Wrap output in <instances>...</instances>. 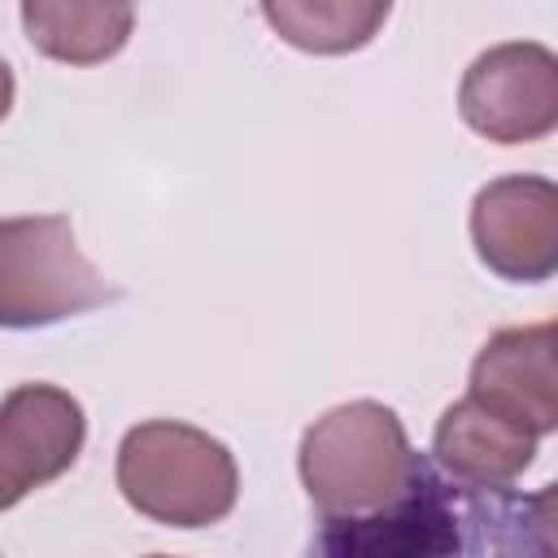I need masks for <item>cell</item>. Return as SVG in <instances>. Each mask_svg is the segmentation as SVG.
Here are the masks:
<instances>
[{
	"instance_id": "obj_9",
	"label": "cell",
	"mask_w": 558,
	"mask_h": 558,
	"mask_svg": "<svg viewBox=\"0 0 558 558\" xmlns=\"http://www.w3.org/2000/svg\"><path fill=\"white\" fill-rule=\"evenodd\" d=\"M31 48L61 65H105L135 31V0H22Z\"/></svg>"
},
{
	"instance_id": "obj_12",
	"label": "cell",
	"mask_w": 558,
	"mask_h": 558,
	"mask_svg": "<svg viewBox=\"0 0 558 558\" xmlns=\"http://www.w3.org/2000/svg\"><path fill=\"white\" fill-rule=\"evenodd\" d=\"M0 510H4V501H0Z\"/></svg>"
},
{
	"instance_id": "obj_7",
	"label": "cell",
	"mask_w": 558,
	"mask_h": 558,
	"mask_svg": "<svg viewBox=\"0 0 558 558\" xmlns=\"http://www.w3.org/2000/svg\"><path fill=\"white\" fill-rule=\"evenodd\" d=\"M558 331L554 323L501 327L484 340L471 362L466 397L488 405L493 414L527 427L532 436H549L558 427V366H554Z\"/></svg>"
},
{
	"instance_id": "obj_5",
	"label": "cell",
	"mask_w": 558,
	"mask_h": 558,
	"mask_svg": "<svg viewBox=\"0 0 558 558\" xmlns=\"http://www.w3.org/2000/svg\"><path fill=\"white\" fill-rule=\"evenodd\" d=\"M475 257L510 283H545L558 270V187L541 174L488 179L471 201Z\"/></svg>"
},
{
	"instance_id": "obj_11",
	"label": "cell",
	"mask_w": 558,
	"mask_h": 558,
	"mask_svg": "<svg viewBox=\"0 0 558 558\" xmlns=\"http://www.w3.org/2000/svg\"><path fill=\"white\" fill-rule=\"evenodd\" d=\"M13 96H17V83H13V70H9V61L0 57V122L9 118V109H13Z\"/></svg>"
},
{
	"instance_id": "obj_4",
	"label": "cell",
	"mask_w": 558,
	"mask_h": 558,
	"mask_svg": "<svg viewBox=\"0 0 558 558\" xmlns=\"http://www.w3.org/2000/svg\"><path fill=\"white\" fill-rule=\"evenodd\" d=\"M462 122L493 144H536L558 126V57L536 39L484 48L458 83Z\"/></svg>"
},
{
	"instance_id": "obj_2",
	"label": "cell",
	"mask_w": 558,
	"mask_h": 558,
	"mask_svg": "<svg viewBox=\"0 0 558 558\" xmlns=\"http://www.w3.org/2000/svg\"><path fill=\"white\" fill-rule=\"evenodd\" d=\"M113 480L122 501L161 527L201 532L222 523L240 497L235 453L205 427L148 418L118 445Z\"/></svg>"
},
{
	"instance_id": "obj_6",
	"label": "cell",
	"mask_w": 558,
	"mask_h": 558,
	"mask_svg": "<svg viewBox=\"0 0 558 558\" xmlns=\"http://www.w3.org/2000/svg\"><path fill=\"white\" fill-rule=\"evenodd\" d=\"M87 440L78 397L57 384H17L0 397V501L17 506L26 493L61 480Z\"/></svg>"
},
{
	"instance_id": "obj_1",
	"label": "cell",
	"mask_w": 558,
	"mask_h": 558,
	"mask_svg": "<svg viewBox=\"0 0 558 558\" xmlns=\"http://www.w3.org/2000/svg\"><path fill=\"white\" fill-rule=\"evenodd\" d=\"M423 453L410 449L405 423L384 401H344L314 418L296 449V471L323 536L384 519L414 484Z\"/></svg>"
},
{
	"instance_id": "obj_8",
	"label": "cell",
	"mask_w": 558,
	"mask_h": 558,
	"mask_svg": "<svg viewBox=\"0 0 558 558\" xmlns=\"http://www.w3.org/2000/svg\"><path fill=\"white\" fill-rule=\"evenodd\" d=\"M536 440L527 427L462 397L436 418L432 462L466 484H514L536 462Z\"/></svg>"
},
{
	"instance_id": "obj_3",
	"label": "cell",
	"mask_w": 558,
	"mask_h": 558,
	"mask_svg": "<svg viewBox=\"0 0 558 558\" xmlns=\"http://www.w3.org/2000/svg\"><path fill=\"white\" fill-rule=\"evenodd\" d=\"M113 296L118 288L87 262L65 214L0 218V327H52Z\"/></svg>"
},
{
	"instance_id": "obj_10",
	"label": "cell",
	"mask_w": 558,
	"mask_h": 558,
	"mask_svg": "<svg viewBox=\"0 0 558 558\" xmlns=\"http://www.w3.org/2000/svg\"><path fill=\"white\" fill-rule=\"evenodd\" d=\"M266 26L296 52L349 57L362 52L388 22L392 0H257Z\"/></svg>"
}]
</instances>
